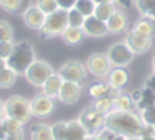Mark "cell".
Listing matches in <instances>:
<instances>
[{"label":"cell","instance_id":"cell-1","mask_svg":"<svg viewBox=\"0 0 155 140\" xmlns=\"http://www.w3.org/2000/svg\"><path fill=\"white\" fill-rule=\"evenodd\" d=\"M105 128L125 137H137L142 133L143 122L140 115L134 110H128V112L112 110L108 115H105Z\"/></svg>","mask_w":155,"mask_h":140},{"label":"cell","instance_id":"cell-2","mask_svg":"<svg viewBox=\"0 0 155 140\" xmlns=\"http://www.w3.org/2000/svg\"><path fill=\"white\" fill-rule=\"evenodd\" d=\"M37 60V53H35V47L32 45L27 40H18V42H14V48H12V53L7 58V67L20 75V73H25L27 68L32 65V63Z\"/></svg>","mask_w":155,"mask_h":140},{"label":"cell","instance_id":"cell-3","mask_svg":"<svg viewBox=\"0 0 155 140\" xmlns=\"http://www.w3.org/2000/svg\"><path fill=\"white\" fill-rule=\"evenodd\" d=\"M68 27L67 20V10H55L54 13H48L45 17V22L40 28V35L45 38H54V37H62L65 28Z\"/></svg>","mask_w":155,"mask_h":140},{"label":"cell","instance_id":"cell-4","mask_svg":"<svg viewBox=\"0 0 155 140\" xmlns=\"http://www.w3.org/2000/svg\"><path fill=\"white\" fill-rule=\"evenodd\" d=\"M5 115L18 120L25 125L32 118L30 100L22 95H12L5 100Z\"/></svg>","mask_w":155,"mask_h":140},{"label":"cell","instance_id":"cell-5","mask_svg":"<svg viewBox=\"0 0 155 140\" xmlns=\"http://www.w3.org/2000/svg\"><path fill=\"white\" fill-rule=\"evenodd\" d=\"M78 120H80V123L84 125V128L87 130L88 138L98 137L105 128V115H102L100 112H97V110L94 108V105L85 107L80 112V115H78Z\"/></svg>","mask_w":155,"mask_h":140},{"label":"cell","instance_id":"cell-6","mask_svg":"<svg viewBox=\"0 0 155 140\" xmlns=\"http://www.w3.org/2000/svg\"><path fill=\"white\" fill-rule=\"evenodd\" d=\"M52 73H55V70L52 68L50 63L45 62V60L37 58L27 68V72H25L24 75H25V78H27V82L30 83V85L40 87V88H42V85L47 82V78L52 75Z\"/></svg>","mask_w":155,"mask_h":140},{"label":"cell","instance_id":"cell-7","mask_svg":"<svg viewBox=\"0 0 155 140\" xmlns=\"http://www.w3.org/2000/svg\"><path fill=\"white\" fill-rule=\"evenodd\" d=\"M107 58H108V62H110L112 68H115V67L125 68V67L132 62V58H134V52L128 48L125 42H117V43L108 47Z\"/></svg>","mask_w":155,"mask_h":140},{"label":"cell","instance_id":"cell-8","mask_svg":"<svg viewBox=\"0 0 155 140\" xmlns=\"http://www.w3.org/2000/svg\"><path fill=\"white\" fill-rule=\"evenodd\" d=\"M85 67H87V72L90 75H94L95 78H107V75L112 70V65L107 58V53H102V52H95L92 55H88Z\"/></svg>","mask_w":155,"mask_h":140},{"label":"cell","instance_id":"cell-9","mask_svg":"<svg viewBox=\"0 0 155 140\" xmlns=\"http://www.w3.org/2000/svg\"><path fill=\"white\" fill-rule=\"evenodd\" d=\"M58 73L62 75V78L65 82H75V83H82L87 78V67L85 63L78 62V60H68L60 67Z\"/></svg>","mask_w":155,"mask_h":140},{"label":"cell","instance_id":"cell-10","mask_svg":"<svg viewBox=\"0 0 155 140\" xmlns=\"http://www.w3.org/2000/svg\"><path fill=\"white\" fill-rule=\"evenodd\" d=\"M30 110H32V117L45 118L55 110V98H50L44 93H38L34 98H30Z\"/></svg>","mask_w":155,"mask_h":140},{"label":"cell","instance_id":"cell-11","mask_svg":"<svg viewBox=\"0 0 155 140\" xmlns=\"http://www.w3.org/2000/svg\"><path fill=\"white\" fill-rule=\"evenodd\" d=\"M125 43L127 47L134 52V55H142V53H147L148 50L153 45V38H148V37L138 35L134 30H127L125 32Z\"/></svg>","mask_w":155,"mask_h":140},{"label":"cell","instance_id":"cell-12","mask_svg":"<svg viewBox=\"0 0 155 140\" xmlns=\"http://www.w3.org/2000/svg\"><path fill=\"white\" fill-rule=\"evenodd\" d=\"M85 37H92V38H102V37L108 35V28H107V22L97 18L95 15L85 17V22L82 25Z\"/></svg>","mask_w":155,"mask_h":140},{"label":"cell","instance_id":"cell-13","mask_svg":"<svg viewBox=\"0 0 155 140\" xmlns=\"http://www.w3.org/2000/svg\"><path fill=\"white\" fill-rule=\"evenodd\" d=\"M82 83H75V82H65L62 83L60 87V92H58V97L57 100L65 105H74L82 95Z\"/></svg>","mask_w":155,"mask_h":140},{"label":"cell","instance_id":"cell-14","mask_svg":"<svg viewBox=\"0 0 155 140\" xmlns=\"http://www.w3.org/2000/svg\"><path fill=\"white\" fill-rule=\"evenodd\" d=\"M45 17L47 15L38 8L35 3L32 7H28V8L22 13V20H24L25 27L30 28V30H37V32H40L42 25H44V22H45Z\"/></svg>","mask_w":155,"mask_h":140},{"label":"cell","instance_id":"cell-15","mask_svg":"<svg viewBox=\"0 0 155 140\" xmlns=\"http://www.w3.org/2000/svg\"><path fill=\"white\" fill-rule=\"evenodd\" d=\"M128 27V18L127 13L122 8H117L114 12V15L107 20V28L108 33H114V35H118V33H125Z\"/></svg>","mask_w":155,"mask_h":140},{"label":"cell","instance_id":"cell-16","mask_svg":"<svg viewBox=\"0 0 155 140\" xmlns=\"http://www.w3.org/2000/svg\"><path fill=\"white\" fill-rule=\"evenodd\" d=\"M62 83H64V78H62L60 73H58V72L52 73V75L47 78V82L42 85V93L47 95V97H50V98H57L58 92H60Z\"/></svg>","mask_w":155,"mask_h":140},{"label":"cell","instance_id":"cell-17","mask_svg":"<svg viewBox=\"0 0 155 140\" xmlns=\"http://www.w3.org/2000/svg\"><path fill=\"white\" fill-rule=\"evenodd\" d=\"M130 30H134V32L138 33V35L153 38L155 37V20L148 18V17H140V18L134 23V27H132Z\"/></svg>","mask_w":155,"mask_h":140},{"label":"cell","instance_id":"cell-18","mask_svg":"<svg viewBox=\"0 0 155 140\" xmlns=\"http://www.w3.org/2000/svg\"><path fill=\"white\" fill-rule=\"evenodd\" d=\"M107 83L115 88H124L128 83V72L122 67H115V68L110 70V73L107 75Z\"/></svg>","mask_w":155,"mask_h":140},{"label":"cell","instance_id":"cell-19","mask_svg":"<svg viewBox=\"0 0 155 140\" xmlns=\"http://www.w3.org/2000/svg\"><path fill=\"white\" fill-rule=\"evenodd\" d=\"M32 0H0V8L7 13H24L28 7H32Z\"/></svg>","mask_w":155,"mask_h":140},{"label":"cell","instance_id":"cell-20","mask_svg":"<svg viewBox=\"0 0 155 140\" xmlns=\"http://www.w3.org/2000/svg\"><path fill=\"white\" fill-rule=\"evenodd\" d=\"M28 138L30 140H54L52 137V128L47 123H32L28 128Z\"/></svg>","mask_w":155,"mask_h":140},{"label":"cell","instance_id":"cell-21","mask_svg":"<svg viewBox=\"0 0 155 140\" xmlns=\"http://www.w3.org/2000/svg\"><path fill=\"white\" fill-rule=\"evenodd\" d=\"M67 140H88V133L80 123V120H68L67 122Z\"/></svg>","mask_w":155,"mask_h":140},{"label":"cell","instance_id":"cell-22","mask_svg":"<svg viewBox=\"0 0 155 140\" xmlns=\"http://www.w3.org/2000/svg\"><path fill=\"white\" fill-rule=\"evenodd\" d=\"M85 38V33L82 28H77V27H67L65 32L62 33V40H64L67 45H78L82 43Z\"/></svg>","mask_w":155,"mask_h":140},{"label":"cell","instance_id":"cell-23","mask_svg":"<svg viewBox=\"0 0 155 140\" xmlns=\"http://www.w3.org/2000/svg\"><path fill=\"white\" fill-rule=\"evenodd\" d=\"M134 3L142 17L155 20V0H134Z\"/></svg>","mask_w":155,"mask_h":140},{"label":"cell","instance_id":"cell-24","mask_svg":"<svg viewBox=\"0 0 155 140\" xmlns=\"http://www.w3.org/2000/svg\"><path fill=\"white\" fill-rule=\"evenodd\" d=\"M118 7L115 5L114 2H108V3H98L97 7H95V13L94 15L97 17V18L104 20V22H107L108 18H110L112 15H114V12L117 10Z\"/></svg>","mask_w":155,"mask_h":140},{"label":"cell","instance_id":"cell-25","mask_svg":"<svg viewBox=\"0 0 155 140\" xmlns=\"http://www.w3.org/2000/svg\"><path fill=\"white\" fill-rule=\"evenodd\" d=\"M2 123H4V128H5V133H7V135H14V133L24 132V123L15 120V118H12V117L4 115L2 117Z\"/></svg>","mask_w":155,"mask_h":140},{"label":"cell","instance_id":"cell-26","mask_svg":"<svg viewBox=\"0 0 155 140\" xmlns=\"http://www.w3.org/2000/svg\"><path fill=\"white\" fill-rule=\"evenodd\" d=\"M88 95L94 100L108 97V83L107 82H95L88 87Z\"/></svg>","mask_w":155,"mask_h":140},{"label":"cell","instance_id":"cell-27","mask_svg":"<svg viewBox=\"0 0 155 140\" xmlns=\"http://www.w3.org/2000/svg\"><path fill=\"white\" fill-rule=\"evenodd\" d=\"M17 77H18V73L15 70L8 68V67L4 68L0 72V88H8V87H12L17 82Z\"/></svg>","mask_w":155,"mask_h":140},{"label":"cell","instance_id":"cell-28","mask_svg":"<svg viewBox=\"0 0 155 140\" xmlns=\"http://www.w3.org/2000/svg\"><path fill=\"white\" fill-rule=\"evenodd\" d=\"M134 102L130 100V95H118L117 98H114V110H118V112H128V110H134Z\"/></svg>","mask_w":155,"mask_h":140},{"label":"cell","instance_id":"cell-29","mask_svg":"<svg viewBox=\"0 0 155 140\" xmlns=\"http://www.w3.org/2000/svg\"><path fill=\"white\" fill-rule=\"evenodd\" d=\"M94 108L97 112H100L102 115H108L114 110V100L110 97H104V98L94 100Z\"/></svg>","mask_w":155,"mask_h":140},{"label":"cell","instance_id":"cell-30","mask_svg":"<svg viewBox=\"0 0 155 140\" xmlns=\"http://www.w3.org/2000/svg\"><path fill=\"white\" fill-rule=\"evenodd\" d=\"M95 7H97V3L94 0H77V3H75V10H78L84 17L94 15Z\"/></svg>","mask_w":155,"mask_h":140},{"label":"cell","instance_id":"cell-31","mask_svg":"<svg viewBox=\"0 0 155 140\" xmlns=\"http://www.w3.org/2000/svg\"><path fill=\"white\" fill-rule=\"evenodd\" d=\"M152 105H155V93L143 87V88H142V100L137 105V108H138V112H140V110L147 108V107H152Z\"/></svg>","mask_w":155,"mask_h":140},{"label":"cell","instance_id":"cell-32","mask_svg":"<svg viewBox=\"0 0 155 140\" xmlns=\"http://www.w3.org/2000/svg\"><path fill=\"white\" fill-rule=\"evenodd\" d=\"M54 140H67V122H55L50 125Z\"/></svg>","mask_w":155,"mask_h":140},{"label":"cell","instance_id":"cell-33","mask_svg":"<svg viewBox=\"0 0 155 140\" xmlns=\"http://www.w3.org/2000/svg\"><path fill=\"white\" fill-rule=\"evenodd\" d=\"M67 20H68V27H77V28H82V25H84L85 22V17L82 15L78 10L72 8L67 12Z\"/></svg>","mask_w":155,"mask_h":140},{"label":"cell","instance_id":"cell-34","mask_svg":"<svg viewBox=\"0 0 155 140\" xmlns=\"http://www.w3.org/2000/svg\"><path fill=\"white\" fill-rule=\"evenodd\" d=\"M14 40V28L7 20H0V42H12Z\"/></svg>","mask_w":155,"mask_h":140},{"label":"cell","instance_id":"cell-35","mask_svg":"<svg viewBox=\"0 0 155 140\" xmlns=\"http://www.w3.org/2000/svg\"><path fill=\"white\" fill-rule=\"evenodd\" d=\"M35 5H37L38 8L45 13V15L54 13L55 10H58V5H57L55 0H35Z\"/></svg>","mask_w":155,"mask_h":140},{"label":"cell","instance_id":"cell-36","mask_svg":"<svg viewBox=\"0 0 155 140\" xmlns=\"http://www.w3.org/2000/svg\"><path fill=\"white\" fill-rule=\"evenodd\" d=\"M138 115H140V118L143 123H147V125H155V105L140 110Z\"/></svg>","mask_w":155,"mask_h":140},{"label":"cell","instance_id":"cell-37","mask_svg":"<svg viewBox=\"0 0 155 140\" xmlns=\"http://www.w3.org/2000/svg\"><path fill=\"white\" fill-rule=\"evenodd\" d=\"M98 137H102L104 140H128V137L120 135V133H115V132H112V130H107V128H104V132H102Z\"/></svg>","mask_w":155,"mask_h":140},{"label":"cell","instance_id":"cell-38","mask_svg":"<svg viewBox=\"0 0 155 140\" xmlns=\"http://www.w3.org/2000/svg\"><path fill=\"white\" fill-rule=\"evenodd\" d=\"M14 48V42H0V58H8Z\"/></svg>","mask_w":155,"mask_h":140},{"label":"cell","instance_id":"cell-39","mask_svg":"<svg viewBox=\"0 0 155 140\" xmlns=\"http://www.w3.org/2000/svg\"><path fill=\"white\" fill-rule=\"evenodd\" d=\"M57 2V5H58V8L60 10H72V8H75V3H77V0H55Z\"/></svg>","mask_w":155,"mask_h":140},{"label":"cell","instance_id":"cell-40","mask_svg":"<svg viewBox=\"0 0 155 140\" xmlns=\"http://www.w3.org/2000/svg\"><path fill=\"white\" fill-rule=\"evenodd\" d=\"M140 137H143V138H147V137H155V127H153V125H147V123H143V128H142Z\"/></svg>","mask_w":155,"mask_h":140},{"label":"cell","instance_id":"cell-41","mask_svg":"<svg viewBox=\"0 0 155 140\" xmlns=\"http://www.w3.org/2000/svg\"><path fill=\"white\" fill-rule=\"evenodd\" d=\"M130 100L134 102V105L137 107L138 103H140V100H142V88H135L134 92L130 93Z\"/></svg>","mask_w":155,"mask_h":140},{"label":"cell","instance_id":"cell-42","mask_svg":"<svg viewBox=\"0 0 155 140\" xmlns=\"http://www.w3.org/2000/svg\"><path fill=\"white\" fill-rule=\"evenodd\" d=\"M145 88L152 90V92L155 93V73H150V75L147 77V80H145Z\"/></svg>","mask_w":155,"mask_h":140},{"label":"cell","instance_id":"cell-43","mask_svg":"<svg viewBox=\"0 0 155 140\" xmlns=\"http://www.w3.org/2000/svg\"><path fill=\"white\" fill-rule=\"evenodd\" d=\"M132 2H134V0H114V3H115L117 7H120L122 10L127 8V7H130Z\"/></svg>","mask_w":155,"mask_h":140},{"label":"cell","instance_id":"cell-44","mask_svg":"<svg viewBox=\"0 0 155 140\" xmlns=\"http://www.w3.org/2000/svg\"><path fill=\"white\" fill-rule=\"evenodd\" d=\"M5 140H25V135H24V132L22 133H14V135H7Z\"/></svg>","mask_w":155,"mask_h":140},{"label":"cell","instance_id":"cell-45","mask_svg":"<svg viewBox=\"0 0 155 140\" xmlns=\"http://www.w3.org/2000/svg\"><path fill=\"white\" fill-rule=\"evenodd\" d=\"M7 133H5V128H4V123H2V118H0V140H5Z\"/></svg>","mask_w":155,"mask_h":140},{"label":"cell","instance_id":"cell-46","mask_svg":"<svg viewBox=\"0 0 155 140\" xmlns=\"http://www.w3.org/2000/svg\"><path fill=\"white\" fill-rule=\"evenodd\" d=\"M5 115V102L4 100H0V118Z\"/></svg>","mask_w":155,"mask_h":140},{"label":"cell","instance_id":"cell-47","mask_svg":"<svg viewBox=\"0 0 155 140\" xmlns=\"http://www.w3.org/2000/svg\"><path fill=\"white\" fill-rule=\"evenodd\" d=\"M4 68H7V60H5V58H0V72H2Z\"/></svg>","mask_w":155,"mask_h":140},{"label":"cell","instance_id":"cell-48","mask_svg":"<svg viewBox=\"0 0 155 140\" xmlns=\"http://www.w3.org/2000/svg\"><path fill=\"white\" fill-rule=\"evenodd\" d=\"M94 2L98 5V3H108V2H114V0H94Z\"/></svg>","mask_w":155,"mask_h":140},{"label":"cell","instance_id":"cell-49","mask_svg":"<svg viewBox=\"0 0 155 140\" xmlns=\"http://www.w3.org/2000/svg\"><path fill=\"white\" fill-rule=\"evenodd\" d=\"M150 65H152V73H155V57L152 58V63H150Z\"/></svg>","mask_w":155,"mask_h":140},{"label":"cell","instance_id":"cell-50","mask_svg":"<svg viewBox=\"0 0 155 140\" xmlns=\"http://www.w3.org/2000/svg\"><path fill=\"white\" fill-rule=\"evenodd\" d=\"M128 140H142V137H140V135H137V137H128Z\"/></svg>","mask_w":155,"mask_h":140},{"label":"cell","instance_id":"cell-51","mask_svg":"<svg viewBox=\"0 0 155 140\" xmlns=\"http://www.w3.org/2000/svg\"><path fill=\"white\" fill-rule=\"evenodd\" d=\"M88 140H104L102 137H92V138H88Z\"/></svg>","mask_w":155,"mask_h":140},{"label":"cell","instance_id":"cell-52","mask_svg":"<svg viewBox=\"0 0 155 140\" xmlns=\"http://www.w3.org/2000/svg\"><path fill=\"white\" fill-rule=\"evenodd\" d=\"M153 127H155V125H153Z\"/></svg>","mask_w":155,"mask_h":140}]
</instances>
